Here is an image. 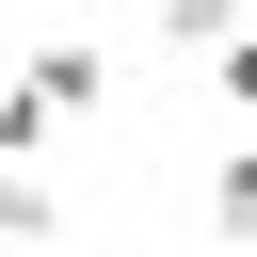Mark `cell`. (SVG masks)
<instances>
[{"label": "cell", "instance_id": "cell-1", "mask_svg": "<svg viewBox=\"0 0 257 257\" xmlns=\"http://www.w3.org/2000/svg\"><path fill=\"white\" fill-rule=\"evenodd\" d=\"M64 128H80V112L48 96V64H32V80H0V161H48Z\"/></svg>", "mask_w": 257, "mask_h": 257}, {"label": "cell", "instance_id": "cell-4", "mask_svg": "<svg viewBox=\"0 0 257 257\" xmlns=\"http://www.w3.org/2000/svg\"><path fill=\"white\" fill-rule=\"evenodd\" d=\"M225 32H241V0H161V48H193V64H209Z\"/></svg>", "mask_w": 257, "mask_h": 257}, {"label": "cell", "instance_id": "cell-2", "mask_svg": "<svg viewBox=\"0 0 257 257\" xmlns=\"http://www.w3.org/2000/svg\"><path fill=\"white\" fill-rule=\"evenodd\" d=\"M209 241H241V257H257V112H241V145L209 161Z\"/></svg>", "mask_w": 257, "mask_h": 257}, {"label": "cell", "instance_id": "cell-3", "mask_svg": "<svg viewBox=\"0 0 257 257\" xmlns=\"http://www.w3.org/2000/svg\"><path fill=\"white\" fill-rule=\"evenodd\" d=\"M0 241H32V257H48V241H64V193H48V177H32V161H0Z\"/></svg>", "mask_w": 257, "mask_h": 257}, {"label": "cell", "instance_id": "cell-5", "mask_svg": "<svg viewBox=\"0 0 257 257\" xmlns=\"http://www.w3.org/2000/svg\"><path fill=\"white\" fill-rule=\"evenodd\" d=\"M209 96H225V112H257V16H241V32L209 48Z\"/></svg>", "mask_w": 257, "mask_h": 257}]
</instances>
